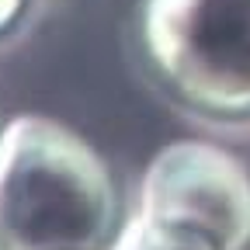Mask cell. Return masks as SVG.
Masks as SVG:
<instances>
[{"mask_svg": "<svg viewBox=\"0 0 250 250\" xmlns=\"http://www.w3.org/2000/svg\"><path fill=\"white\" fill-rule=\"evenodd\" d=\"M125 205L108 160L49 115H18L0 139V250H115Z\"/></svg>", "mask_w": 250, "mask_h": 250, "instance_id": "cell-1", "label": "cell"}, {"mask_svg": "<svg viewBox=\"0 0 250 250\" xmlns=\"http://www.w3.org/2000/svg\"><path fill=\"white\" fill-rule=\"evenodd\" d=\"M136 28L181 108L215 125L250 122V0H139Z\"/></svg>", "mask_w": 250, "mask_h": 250, "instance_id": "cell-2", "label": "cell"}, {"mask_svg": "<svg viewBox=\"0 0 250 250\" xmlns=\"http://www.w3.org/2000/svg\"><path fill=\"white\" fill-rule=\"evenodd\" d=\"M139 212L188 223L223 250H250V167L219 143L174 139L143 174Z\"/></svg>", "mask_w": 250, "mask_h": 250, "instance_id": "cell-3", "label": "cell"}, {"mask_svg": "<svg viewBox=\"0 0 250 250\" xmlns=\"http://www.w3.org/2000/svg\"><path fill=\"white\" fill-rule=\"evenodd\" d=\"M115 250H223V247L208 233L188 226V223L136 212V219L125 223Z\"/></svg>", "mask_w": 250, "mask_h": 250, "instance_id": "cell-4", "label": "cell"}, {"mask_svg": "<svg viewBox=\"0 0 250 250\" xmlns=\"http://www.w3.org/2000/svg\"><path fill=\"white\" fill-rule=\"evenodd\" d=\"M28 11V0H0V35L11 31Z\"/></svg>", "mask_w": 250, "mask_h": 250, "instance_id": "cell-5", "label": "cell"}, {"mask_svg": "<svg viewBox=\"0 0 250 250\" xmlns=\"http://www.w3.org/2000/svg\"><path fill=\"white\" fill-rule=\"evenodd\" d=\"M4 129H7V122H4V115H0V139H4Z\"/></svg>", "mask_w": 250, "mask_h": 250, "instance_id": "cell-6", "label": "cell"}]
</instances>
